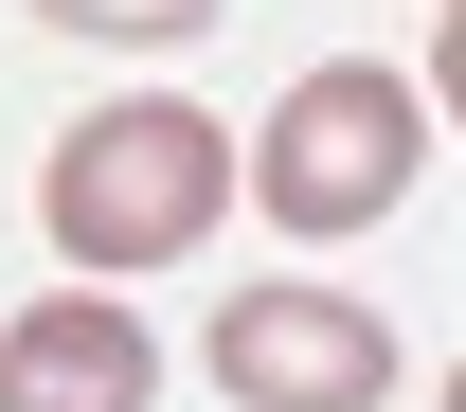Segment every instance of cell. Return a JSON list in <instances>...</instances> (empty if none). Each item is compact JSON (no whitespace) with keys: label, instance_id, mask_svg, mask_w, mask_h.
<instances>
[{"label":"cell","instance_id":"obj_2","mask_svg":"<svg viewBox=\"0 0 466 412\" xmlns=\"http://www.w3.org/2000/svg\"><path fill=\"white\" fill-rule=\"evenodd\" d=\"M233 179H251V216H288V234H377L412 179H431V90H412L395 55H323L288 108L233 144Z\"/></svg>","mask_w":466,"mask_h":412},{"label":"cell","instance_id":"obj_1","mask_svg":"<svg viewBox=\"0 0 466 412\" xmlns=\"http://www.w3.org/2000/svg\"><path fill=\"white\" fill-rule=\"evenodd\" d=\"M36 216H55V251L90 269V287L179 269V251L233 216V126H216V108H179V90H126V108H90V126L55 144Z\"/></svg>","mask_w":466,"mask_h":412},{"label":"cell","instance_id":"obj_5","mask_svg":"<svg viewBox=\"0 0 466 412\" xmlns=\"http://www.w3.org/2000/svg\"><path fill=\"white\" fill-rule=\"evenodd\" d=\"M36 36H126V55H162V36H216L233 0H18Z\"/></svg>","mask_w":466,"mask_h":412},{"label":"cell","instance_id":"obj_4","mask_svg":"<svg viewBox=\"0 0 466 412\" xmlns=\"http://www.w3.org/2000/svg\"><path fill=\"white\" fill-rule=\"evenodd\" d=\"M144 395H162V341H144V305H108L90 269L0 323V412H144Z\"/></svg>","mask_w":466,"mask_h":412},{"label":"cell","instance_id":"obj_3","mask_svg":"<svg viewBox=\"0 0 466 412\" xmlns=\"http://www.w3.org/2000/svg\"><path fill=\"white\" fill-rule=\"evenodd\" d=\"M198 358L233 412H395V323L359 287H233Z\"/></svg>","mask_w":466,"mask_h":412}]
</instances>
